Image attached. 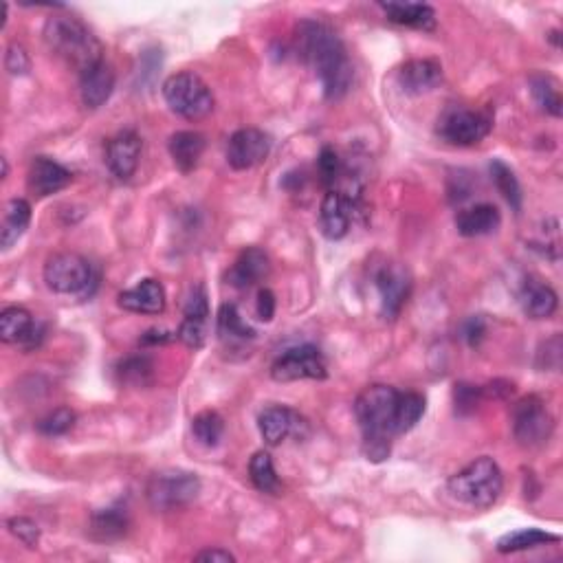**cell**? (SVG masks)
<instances>
[{"mask_svg": "<svg viewBox=\"0 0 563 563\" xmlns=\"http://www.w3.org/2000/svg\"><path fill=\"white\" fill-rule=\"evenodd\" d=\"M73 425H75V412L69 410V407H58V410H53L44 418H40L38 432L47 438H55L71 432Z\"/></svg>", "mask_w": 563, "mask_h": 563, "instance_id": "cell-36", "label": "cell"}, {"mask_svg": "<svg viewBox=\"0 0 563 563\" xmlns=\"http://www.w3.org/2000/svg\"><path fill=\"white\" fill-rule=\"evenodd\" d=\"M128 524L130 520L124 506H108V509H99L91 515L88 533L95 542H117L128 533Z\"/></svg>", "mask_w": 563, "mask_h": 563, "instance_id": "cell-27", "label": "cell"}, {"mask_svg": "<svg viewBox=\"0 0 563 563\" xmlns=\"http://www.w3.org/2000/svg\"><path fill=\"white\" fill-rule=\"evenodd\" d=\"M9 533L14 535L20 544H25L27 548H38L40 544V526L29 520V517H11L7 522Z\"/></svg>", "mask_w": 563, "mask_h": 563, "instance_id": "cell-39", "label": "cell"}, {"mask_svg": "<svg viewBox=\"0 0 563 563\" xmlns=\"http://www.w3.org/2000/svg\"><path fill=\"white\" fill-rule=\"evenodd\" d=\"M216 333H218V339L223 341V344L229 346V348L245 346L247 341L256 339V330H253L245 322V319H242L236 304H223V306L218 308Z\"/></svg>", "mask_w": 563, "mask_h": 563, "instance_id": "cell-26", "label": "cell"}, {"mask_svg": "<svg viewBox=\"0 0 563 563\" xmlns=\"http://www.w3.org/2000/svg\"><path fill=\"white\" fill-rule=\"evenodd\" d=\"M31 223V205L25 198H11L5 205L3 212V225H0V247L5 251L16 245V242L25 236Z\"/></svg>", "mask_w": 563, "mask_h": 563, "instance_id": "cell-28", "label": "cell"}, {"mask_svg": "<svg viewBox=\"0 0 563 563\" xmlns=\"http://www.w3.org/2000/svg\"><path fill=\"white\" fill-rule=\"evenodd\" d=\"M271 152V137L258 128H240L229 137L227 163L238 172L258 168Z\"/></svg>", "mask_w": 563, "mask_h": 563, "instance_id": "cell-13", "label": "cell"}, {"mask_svg": "<svg viewBox=\"0 0 563 563\" xmlns=\"http://www.w3.org/2000/svg\"><path fill=\"white\" fill-rule=\"evenodd\" d=\"M390 22L421 31L436 29V11L425 3H379Z\"/></svg>", "mask_w": 563, "mask_h": 563, "instance_id": "cell-25", "label": "cell"}, {"mask_svg": "<svg viewBox=\"0 0 563 563\" xmlns=\"http://www.w3.org/2000/svg\"><path fill=\"white\" fill-rule=\"evenodd\" d=\"M0 163H3V179H7V174H9V163H7V159H5V157L0 159Z\"/></svg>", "mask_w": 563, "mask_h": 563, "instance_id": "cell-45", "label": "cell"}, {"mask_svg": "<svg viewBox=\"0 0 563 563\" xmlns=\"http://www.w3.org/2000/svg\"><path fill=\"white\" fill-rule=\"evenodd\" d=\"M484 333H487V326H484V319L482 317H471L469 322L465 324V328H462V335H465V339L469 341V346L476 348Z\"/></svg>", "mask_w": 563, "mask_h": 563, "instance_id": "cell-42", "label": "cell"}, {"mask_svg": "<svg viewBox=\"0 0 563 563\" xmlns=\"http://www.w3.org/2000/svg\"><path fill=\"white\" fill-rule=\"evenodd\" d=\"M172 113L183 119H205L214 110V93L201 77L190 71L174 73L161 86Z\"/></svg>", "mask_w": 563, "mask_h": 563, "instance_id": "cell-6", "label": "cell"}, {"mask_svg": "<svg viewBox=\"0 0 563 563\" xmlns=\"http://www.w3.org/2000/svg\"><path fill=\"white\" fill-rule=\"evenodd\" d=\"M5 69L11 75H27L31 71V58L22 44H9L5 55Z\"/></svg>", "mask_w": 563, "mask_h": 563, "instance_id": "cell-40", "label": "cell"}, {"mask_svg": "<svg viewBox=\"0 0 563 563\" xmlns=\"http://www.w3.org/2000/svg\"><path fill=\"white\" fill-rule=\"evenodd\" d=\"M513 436L522 447H542L553 436L555 421L539 396H526L513 407Z\"/></svg>", "mask_w": 563, "mask_h": 563, "instance_id": "cell-9", "label": "cell"}, {"mask_svg": "<svg viewBox=\"0 0 563 563\" xmlns=\"http://www.w3.org/2000/svg\"><path fill=\"white\" fill-rule=\"evenodd\" d=\"M559 539H561L559 535L546 533V531H542V528L531 526V528H520V531L504 535L498 542V550L504 555L522 553V550H531V548H539L546 544H557Z\"/></svg>", "mask_w": 563, "mask_h": 563, "instance_id": "cell-29", "label": "cell"}, {"mask_svg": "<svg viewBox=\"0 0 563 563\" xmlns=\"http://www.w3.org/2000/svg\"><path fill=\"white\" fill-rule=\"evenodd\" d=\"M117 304L128 313L161 315L165 311V289L159 280L146 278L128 291L117 295Z\"/></svg>", "mask_w": 563, "mask_h": 563, "instance_id": "cell-20", "label": "cell"}, {"mask_svg": "<svg viewBox=\"0 0 563 563\" xmlns=\"http://www.w3.org/2000/svg\"><path fill=\"white\" fill-rule=\"evenodd\" d=\"M174 337H176V333H168V330H163V328H152L139 339V346H146V348L161 346V344H168V341H172Z\"/></svg>", "mask_w": 563, "mask_h": 563, "instance_id": "cell-43", "label": "cell"}, {"mask_svg": "<svg viewBox=\"0 0 563 563\" xmlns=\"http://www.w3.org/2000/svg\"><path fill=\"white\" fill-rule=\"evenodd\" d=\"M493 128V121L489 115L480 113V110L451 106L447 108L438 119V137L451 143V146L469 148L476 146L482 139L489 137Z\"/></svg>", "mask_w": 563, "mask_h": 563, "instance_id": "cell-8", "label": "cell"}, {"mask_svg": "<svg viewBox=\"0 0 563 563\" xmlns=\"http://www.w3.org/2000/svg\"><path fill=\"white\" fill-rule=\"evenodd\" d=\"M374 286L381 297V315L385 319H396L401 315L407 297L412 293V278L407 269L399 264L385 262L374 273Z\"/></svg>", "mask_w": 563, "mask_h": 563, "instance_id": "cell-12", "label": "cell"}, {"mask_svg": "<svg viewBox=\"0 0 563 563\" xmlns=\"http://www.w3.org/2000/svg\"><path fill=\"white\" fill-rule=\"evenodd\" d=\"M361 214V198L348 196L339 190H328L322 207H319V231L328 240H341L348 236L350 225Z\"/></svg>", "mask_w": 563, "mask_h": 563, "instance_id": "cell-11", "label": "cell"}, {"mask_svg": "<svg viewBox=\"0 0 563 563\" xmlns=\"http://www.w3.org/2000/svg\"><path fill=\"white\" fill-rule=\"evenodd\" d=\"M484 399H487V396H484L482 388H476V385H469V383H456L454 403H456V412L460 416L476 414V410L482 405Z\"/></svg>", "mask_w": 563, "mask_h": 563, "instance_id": "cell-38", "label": "cell"}, {"mask_svg": "<svg viewBox=\"0 0 563 563\" xmlns=\"http://www.w3.org/2000/svg\"><path fill=\"white\" fill-rule=\"evenodd\" d=\"M423 414L425 399L421 394L401 392L383 383L368 385L355 401L363 454L372 462H383L390 456L392 440L414 429Z\"/></svg>", "mask_w": 563, "mask_h": 563, "instance_id": "cell-1", "label": "cell"}, {"mask_svg": "<svg viewBox=\"0 0 563 563\" xmlns=\"http://www.w3.org/2000/svg\"><path fill=\"white\" fill-rule=\"evenodd\" d=\"M201 493V480L196 473L183 469H163L150 478L146 498L154 511H176L192 504Z\"/></svg>", "mask_w": 563, "mask_h": 563, "instance_id": "cell-7", "label": "cell"}, {"mask_svg": "<svg viewBox=\"0 0 563 563\" xmlns=\"http://www.w3.org/2000/svg\"><path fill=\"white\" fill-rule=\"evenodd\" d=\"M531 91L535 102L539 104V108L544 110V113L553 115V117H561V93H559V86L550 75H533L531 77Z\"/></svg>", "mask_w": 563, "mask_h": 563, "instance_id": "cell-34", "label": "cell"}, {"mask_svg": "<svg viewBox=\"0 0 563 563\" xmlns=\"http://www.w3.org/2000/svg\"><path fill=\"white\" fill-rule=\"evenodd\" d=\"M489 170H491L495 187H498V192L504 196V201L509 203L515 212H522L524 196H522V185H520V181H517L515 172L504 161H498V159L491 161Z\"/></svg>", "mask_w": 563, "mask_h": 563, "instance_id": "cell-32", "label": "cell"}, {"mask_svg": "<svg viewBox=\"0 0 563 563\" xmlns=\"http://www.w3.org/2000/svg\"><path fill=\"white\" fill-rule=\"evenodd\" d=\"M115 374L121 385L130 388H146L154 377V361L148 355H130L115 366Z\"/></svg>", "mask_w": 563, "mask_h": 563, "instance_id": "cell-30", "label": "cell"}, {"mask_svg": "<svg viewBox=\"0 0 563 563\" xmlns=\"http://www.w3.org/2000/svg\"><path fill=\"white\" fill-rule=\"evenodd\" d=\"M258 429L269 447L282 445L286 438H302L308 432V423L302 414L286 405H271L258 416Z\"/></svg>", "mask_w": 563, "mask_h": 563, "instance_id": "cell-14", "label": "cell"}, {"mask_svg": "<svg viewBox=\"0 0 563 563\" xmlns=\"http://www.w3.org/2000/svg\"><path fill=\"white\" fill-rule=\"evenodd\" d=\"M275 306H278V302H275V295L271 289H260L258 291V304H256V313H258V319L264 324H269L271 319L275 317Z\"/></svg>", "mask_w": 563, "mask_h": 563, "instance_id": "cell-41", "label": "cell"}, {"mask_svg": "<svg viewBox=\"0 0 563 563\" xmlns=\"http://www.w3.org/2000/svg\"><path fill=\"white\" fill-rule=\"evenodd\" d=\"M328 377L326 357L322 350L311 344L295 346L273 361L271 366V379L278 383H291V381H304L315 379L322 381Z\"/></svg>", "mask_w": 563, "mask_h": 563, "instance_id": "cell-10", "label": "cell"}, {"mask_svg": "<svg viewBox=\"0 0 563 563\" xmlns=\"http://www.w3.org/2000/svg\"><path fill=\"white\" fill-rule=\"evenodd\" d=\"M502 225L500 209L491 203H478L460 209L456 214V229L460 236L465 238H478L489 236L493 231H498Z\"/></svg>", "mask_w": 563, "mask_h": 563, "instance_id": "cell-22", "label": "cell"}, {"mask_svg": "<svg viewBox=\"0 0 563 563\" xmlns=\"http://www.w3.org/2000/svg\"><path fill=\"white\" fill-rule=\"evenodd\" d=\"M269 273V253L260 247H247L240 251L236 262L231 264V269L227 271V282L234 286V289H251V286L267 280Z\"/></svg>", "mask_w": 563, "mask_h": 563, "instance_id": "cell-17", "label": "cell"}, {"mask_svg": "<svg viewBox=\"0 0 563 563\" xmlns=\"http://www.w3.org/2000/svg\"><path fill=\"white\" fill-rule=\"evenodd\" d=\"M115 91V71L106 60L88 66L80 73L82 104L91 110L104 106Z\"/></svg>", "mask_w": 563, "mask_h": 563, "instance_id": "cell-21", "label": "cell"}, {"mask_svg": "<svg viewBox=\"0 0 563 563\" xmlns=\"http://www.w3.org/2000/svg\"><path fill=\"white\" fill-rule=\"evenodd\" d=\"M194 559L203 561V563H234L236 561V557L231 555L229 550H223V548L203 550V553H198Z\"/></svg>", "mask_w": 563, "mask_h": 563, "instance_id": "cell-44", "label": "cell"}, {"mask_svg": "<svg viewBox=\"0 0 563 563\" xmlns=\"http://www.w3.org/2000/svg\"><path fill=\"white\" fill-rule=\"evenodd\" d=\"M405 95H425L443 84V66L436 60H410L405 62L396 75Z\"/></svg>", "mask_w": 563, "mask_h": 563, "instance_id": "cell-19", "label": "cell"}, {"mask_svg": "<svg viewBox=\"0 0 563 563\" xmlns=\"http://www.w3.org/2000/svg\"><path fill=\"white\" fill-rule=\"evenodd\" d=\"M317 174H319V179H322V183L328 187V190H335L339 181L344 179L346 165H344V161L339 159V154H337L335 148L326 146V148H322V152H319Z\"/></svg>", "mask_w": 563, "mask_h": 563, "instance_id": "cell-35", "label": "cell"}, {"mask_svg": "<svg viewBox=\"0 0 563 563\" xmlns=\"http://www.w3.org/2000/svg\"><path fill=\"white\" fill-rule=\"evenodd\" d=\"M44 284L47 289L58 295H75V297H88L97 286V273L93 264L88 262L80 253H53V256L44 262L42 271Z\"/></svg>", "mask_w": 563, "mask_h": 563, "instance_id": "cell-5", "label": "cell"}, {"mask_svg": "<svg viewBox=\"0 0 563 563\" xmlns=\"http://www.w3.org/2000/svg\"><path fill=\"white\" fill-rule=\"evenodd\" d=\"M192 434L203 447H207V449L218 447L225 434L223 416L214 410H205L201 414H196L192 421Z\"/></svg>", "mask_w": 563, "mask_h": 563, "instance_id": "cell-33", "label": "cell"}, {"mask_svg": "<svg viewBox=\"0 0 563 563\" xmlns=\"http://www.w3.org/2000/svg\"><path fill=\"white\" fill-rule=\"evenodd\" d=\"M141 137L135 130H121L106 143V165L119 181H128L139 168L141 159Z\"/></svg>", "mask_w": 563, "mask_h": 563, "instance_id": "cell-15", "label": "cell"}, {"mask_svg": "<svg viewBox=\"0 0 563 563\" xmlns=\"http://www.w3.org/2000/svg\"><path fill=\"white\" fill-rule=\"evenodd\" d=\"M71 181H73L71 170H66L64 165L49 157H36L29 165L27 185L31 194H36L40 198L62 192L64 187L71 185Z\"/></svg>", "mask_w": 563, "mask_h": 563, "instance_id": "cell-18", "label": "cell"}, {"mask_svg": "<svg viewBox=\"0 0 563 563\" xmlns=\"http://www.w3.org/2000/svg\"><path fill=\"white\" fill-rule=\"evenodd\" d=\"M207 324L209 317H183L176 339H181L187 348L201 350L207 341Z\"/></svg>", "mask_w": 563, "mask_h": 563, "instance_id": "cell-37", "label": "cell"}, {"mask_svg": "<svg viewBox=\"0 0 563 563\" xmlns=\"http://www.w3.org/2000/svg\"><path fill=\"white\" fill-rule=\"evenodd\" d=\"M295 49L317 73L326 99L337 102L346 97L355 80V71H352L346 44L341 42L333 27L319 20H302L295 29Z\"/></svg>", "mask_w": 563, "mask_h": 563, "instance_id": "cell-2", "label": "cell"}, {"mask_svg": "<svg viewBox=\"0 0 563 563\" xmlns=\"http://www.w3.org/2000/svg\"><path fill=\"white\" fill-rule=\"evenodd\" d=\"M207 141L201 135V132H194V130H181V132H174L168 141V150H170V157L174 161L176 168L181 172H192L198 161H201L203 152H205Z\"/></svg>", "mask_w": 563, "mask_h": 563, "instance_id": "cell-24", "label": "cell"}, {"mask_svg": "<svg viewBox=\"0 0 563 563\" xmlns=\"http://www.w3.org/2000/svg\"><path fill=\"white\" fill-rule=\"evenodd\" d=\"M44 335V328L33 319V315L22 306H9L0 313V339L5 344H16L22 348H36Z\"/></svg>", "mask_w": 563, "mask_h": 563, "instance_id": "cell-16", "label": "cell"}, {"mask_svg": "<svg viewBox=\"0 0 563 563\" xmlns=\"http://www.w3.org/2000/svg\"><path fill=\"white\" fill-rule=\"evenodd\" d=\"M249 478L253 482V487L262 493L280 495V491H282L278 471H275L273 458L267 454V451H258V454H253V458L249 460Z\"/></svg>", "mask_w": 563, "mask_h": 563, "instance_id": "cell-31", "label": "cell"}, {"mask_svg": "<svg viewBox=\"0 0 563 563\" xmlns=\"http://www.w3.org/2000/svg\"><path fill=\"white\" fill-rule=\"evenodd\" d=\"M451 498L471 506V509H491L500 500L504 489L502 469L489 456L476 458L469 465L451 476L447 482Z\"/></svg>", "mask_w": 563, "mask_h": 563, "instance_id": "cell-4", "label": "cell"}, {"mask_svg": "<svg viewBox=\"0 0 563 563\" xmlns=\"http://www.w3.org/2000/svg\"><path fill=\"white\" fill-rule=\"evenodd\" d=\"M47 47L62 58L66 64L75 66L77 71H84L88 66L104 60L102 42L95 38V33L88 29L80 18L69 14H53L44 22L42 29Z\"/></svg>", "mask_w": 563, "mask_h": 563, "instance_id": "cell-3", "label": "cell"}, {"mask_svg": "<svg viewBox=\"0 0 563 563\" xmlns=\"http://www.w3.org/2000/svg\"><path fill=\"white\" fill-rule=\"evenodd\" d=\"M520 306L531 319H548L555 315L559 297L546 282L528 278L520 289Z\"/></svg>", "mask_w": 563, "mask_h": 563, "instance_id": "cell-23", "label": "cell"}]
</instances>
